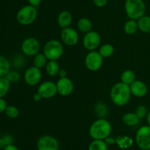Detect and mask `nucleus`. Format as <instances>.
I'll return each mask as SVG.
<instances>
[{
    "label": "nucleus",
    "mask_w": 150,
    "mask_h": 150,
    "mask_svg": "<svg viewBox=\"0 0 150 150\" xmlns=\"http://www.w3.org/2000/svg\"><path fill=\"white\" fill-rule=\"evenodd\" d=\"M42 99V98L41 97V95H40L39 93H38V92L34 95L33 100L35 101V102H39V101H40Z\"/></svg>",
    "instance_id": "ea45409f"
},
{
    "label": "nucleus",
    "mask_w": 150,
    "mask_h": 150,
    "mask_svg": "<svg viewBox=\"0 0 150 150\" xmlns=\"http://www.w3.org/2000/svg\"><path fill=\"white\" fill-rule=\"evenodd\" d=\"M112 127L105 118H98L92 123L89 129L91 138L96 140H105L111 133Z\"/></svg>",
    "instance_id": "f03ea898"
},
{
    "label": "nucleus",
    "mask_w": 150,
    "mask_h": 150,
    "mask_svg": "<svg viewBox=\"0 0 150 150\" xmlns=\"http://www.w3.org/2000/svg\"><path fill=\"white\" fill-rule=\"evenodd\" d=\"M2 137H3V139H4V141H5L7 145L13 144V142H14V140H13V136H11V135L5 134V135H4Z\"/></svg>",
    "instance_id": "c9c22d12"
},
{
    "label": "nucleus",
    "mask_w": 150,
    "mask_h": 150,
    "mask_svg": "<svg viewBox=\"0 0 150 150\" xmlns=\"http://www.w3.org/2000/svg\"><path fill=\"white\" fill-rule=\"evenodd\" d=\"M2 150H19V149L17 146H15V145L13 144H10L6 146Z\"/></svg>",
    "instance_id": "58836bf2"
},
{
    "label": "nucleus",
    "mask_w": 150,
    "mask_h": 150,
    "mask_svg": "<svg viewBox=\"0 0 150 150\" xmlns=\"http://www.w3.org/2000/svg\"><path fill=\"white\" fill-rule=\"evenodd\" d=\"M95 112L99 118H105L108 114V108L104 103L98 102L95 106Z\"/></svg>",
    "instance_id": "c85d7f7f"
},
{
    "label": "nucleus",
    "mask_w": 150,
    "mask_h": 150,
    "mask_svg": "<svg viewBox=\"0 0 150 150\" xmlns=\"http://www.w3.org/2000/svg\"><path fill=\"white\" fill-rule=\"evenodd\" d=\"M121 82L130 86L134 81H136V74L131 70H126L123 72L120 76Z\"/></svg>",
    "instance_id": "b1692460"
},
{
    "label": "nucleus",
    "mask_w": 150,
    "mask_h": 150,
    "mask_svg": "<svg viewBox=\"0 0 150 150\" xmlns=\"http://www.w3.org/2000/svg\"><path fill=\"white\" fill-rule=\"evenodd\" d=\"M60 37L62 42L68 46H74L79 42V35L77 31L70 26L62 29Z\"/></svg>",
    "instance_id": "f8f14e48"
},
{
    "label": "nucleus",
    "mask_w": 150,
    "mask_h": 150,
    "mask_svg": "<svg viewBox=\"0 0 150 150\" xmlns=\"http://www.w3.org/2000/svg\"><path fill=\"white\" fill-rule=\"evenodd\" d=\"M58 141L54 136L49 135L42 136L37 142L38 150H59Z\"/></svg>",
    "instance_id": "ddd939ff"
},
{
    "label": "nucleus",
    "mask_w": 150,
    "mask_h": 150,
    "mask_svg": "<svg viewBox=\"0 0 150 150\" xmlns=\"http://www.w3.org/2000/svg\"><path fill=\"white\" fill-rule=\"evenodd\" d=\"M11 63L4 56L0 55V78L6 77L10 71Z\"/></svg>",
    "instance_id": "aec40b11"
},
{
    "label": "nucleus",
    "mask_w": 150,
    "mask_h": 150,
    "mask_svg": "<svg viewBox=\"0 0 150 150\" xmlns=\"http://www.w3.org/2000/svg\"><path fill=\"white\" fill-rule=\"evenodd\" d=\"M116 144L121 149H129L133 146V139L130 136L120 135L116 138Z\"/></svg>",
    "instance_id": "f3484780"
},
{
    "label": "nucleus",
    "mask_w": 150,
    "mask_h": 150,
    "mask_svg": "<svg viewBox=\"0 0 150 150\" xmlns=\"http://www.w3.org/2000/svg\"><path fill=\"white\" fill-rule=\"evenodd\" d=\"M10 82L6 77L0 78V98H3L7 93L10 88Z\"/></svg>",
    "instance_id": "cd10ccee"
},
{
    "label": "nucleus",
    "mask_w": 150,
    "mask_h": 150,
    "mask_svg": "<svg viewBox=\"0 0 150 150\" xmlns=\"http://www.w3.org/2000/svg\"><path fill=\"white\" fill-rule=\"evenodd\" d=\"M42 0H28V2L30 5L34 6V7H38L40 4Z\"/></svg>",
    "instance_id": "4c0bfd02"
},
{
    "label": "nucleus",
    "mask_w": 150,
    "mask_h": 150,
    "mask_svg": "<svg viewBox=\"0 0 150 150\" xmlns=\"http://www.w3.org/2000/svg\"><path fill=\"white\" fill-rule=\"evenodd\" d=\"M21 51L27 57H35L40 50V43L35 38H28L23 40L21 43Z\"/></svg>",
    "instance_id": "6e6552de"
},
{
    "label": "nucleus",
    "mask_w": 150,
    "mask_h": 150,
    "mask_svg": "<svg viewBox=\"0 0 150 150\" xmlns=\"http://www.w3.org/2000/svg\"><path fill=\"white\" fill-rule=\"evenodd\" d=\"M139 30V26L136 20L130 19L124 25V31L127 35H133Z\"/></svg>",
    "instance_id": "5701e85b"
},
{
    "label": "nucleus",
    "mask_w": 150,
    "mask_h": 150,
    "mask_svg": "<svg viewBox=\"0 0 150 150\" xmlns=\"http://www.w3.org/2000/svg\"><path fill=\"white\" fill-rule=\"evenodd\" d=\"M7 106V102L3 98H0V114H2L5 111L6 108Z\"/></svg>",
    "instance_id": "f704fd0d"
},
{
    "label": "nucleus",
    "mask_w": 150,
    "mask_h": 150,
    "mask_svg": "<svg viewBox=\"0 0 150 150\" xmlns=\"http://www.w3.org/2000/svg\"><path fill=\"white\" fill-rule=\"evenodd\" d=\"M101 38L100 34L96 31H90L85 34L83 38V45L89 51H95L100 45Z\"/></svg>",
    "instance_id": "1a4fd4ad"
},
{
    "label": "nucleus",
    "mask_w": 150,
    "mask_h": 150,
    "mask_svg": "<svg viewBox=\"0 0 150 150\" xmlns=\"http://www.w3.org/2000/svg\"><path fill=\"white\" fill-rule=\"evenodd\" d=\"M73 17H72L71 13L67 10H63L59 14L58 18H57V23L58 25L62 28H67L70 26L71 24Z\"/></svg>",
    "instance_id": "dca6fc26"
},
{
    "label": "nucleus",
    "mask_w": 150,
    "mask_h": 150,
    "mask_svg": "<svg viewBox=\"0 0 150 150\" xmlns=\"http://www.w3.org/2000/svg\"><path fill=\"white\" fill-rule=\"evenodd\" d=\"M104 141H105V143L108 144V145L116 144V138L113 137V136H111V135H110L109 136H108V137H107Z\"/></svg>",
    "instance_id": "e433bc0d"
},
{
    "label": "nucleus",
    "mask_w": 150,
    "mask_h": 150,
    "mask_svg": "<svg viewBox=\"0 0 150 150\" xmlns=\"http://www.w3.org/2000/svg\"><path fill=\"white\" fill-rule=\"evenodd\" d=\"M131 95L137 98H143L147 94L148 88L146 83L140 80H136L130 85Z\"/></svg>",
    "instance_id": "2eb2a0df"
},
{
    "label": "nucleus",
    "mask_w": 150,
    "mask_h": 150,
    "mask_svg": "<svg viewBox=\"0 0 150 150\" xmlns=\"http://www.w3.org/2000/svg\"><path fill=\"white\" fill-rule=\"evenodd\" d=\"M98 52L100 53L103 59H107L111 57L114 52V48L111 44L105 43L101 45L99 48Z\"/></svg>",
    "instance_id": "a878e982"
},
{
    "label": "nucleus",
    "mask_w": 150,
    "mask_h": 150,
    "mask_svg": "<svg viewBox=\"0 0 150 150\" xmlns=\"http://www.w3.org/2000/svg\"><path fill=\"white\" fill-rule=\"evenodd\" d=\"M125 10L130 19L139 20L146 13V4L143 0H126Z\"/></svg>",
    "instance_id": "7ed1b4c3"
},
{
    "label": "nucleus",
    "mask_w": 150,
    "mask_h": 150,
    "mask_svg": "<svg viewBox=\"0 0 150 150\" xmlns=\"http://www.w3.org/2000/svg\"><path fill=\"white\" fill-rule=\"evenodd\" d=\"M146 122H147L148 125L150 126V111L148 112L147 115H146Z\"/></svg>",
    "instance_id": "37998d69"
},
{
    "label": "nucleus",
    "mask_w": 150,
    "mask_h": 150,
    "mask_svg": "<svg viewBox=\"0 0 150 150\" xmlns=\"http://www.w3.org/2000/svg\"><path fill=\"white\" fill-rule=\"evenodd\" d=\"M0 138H1V134H0Z\"/></svg>",
    "instance_id": "c03bdc74"
},
{
    "label": "nucleus",
    "mask_w": 150,
    "mask_h": 150,
    "mask_svg": "<svg viewBox=\"0 0 150 150\" xmlns=\"http://www.w3.org/2000/svg\"><path fill=\"white\" fill-rule=\"evenodd\" d=\"M131 95L130 86L121 81L115 83L110 91L111 101L117 106L127 105L130 101Z\"/></svg>",
    "instance_id": "f257e3e1"
},
{
    "label": "nucleus",
    "mask_w": 150,
    "mask_h": 150,
    "mask_svg": "<svg viewBox=\"0 0 150 150\" xmlns=\"http://www.w3.org/2000/svg\"><path fill=\"white\" fill-rule=\"evenodd\" d=\"M6 78L8 79L10 83H17L21 80V75L18 72L15 71V70L14 71L10 70L6 76Z\"/></svg>",
    "instance_id": "7c9ffc66"
},
{
    "label": "nucleus",
    "mask_w": 150,
    "mask_h": 150,
    "mask_svg": "<svg viewBox=\"0 0 150 150\" xmlns=\"http://www.w3.org/2000/svg\"><path fill=\"white\" fill-rule=\"evenodd\" d=\"M136 143L142 150H150V126L144 125L138 130Z\"/></svg>",
    "instance_id": "0eeeda50"
},
{
    "label": "nucleus",
    "mask_w": 150,
    "mask_h": 150,
    "mask_svg": "<svg viewBox=\"0 0 150 150\" xmlns=\"http://www.w3.org/2000/svg\"><path fill=\"white\" fill-rule=\"evenodd\" d=\"M45 68L46 73L51 77L57 76L60 70L59 64L56 60H48Z\"/></svg>",
    "instance_id": "6ab92c4d"
},
{
    "label": "nucleus",
    "mask_w": 150,
    "mask_h": 150,
    "mask_svg": "<svg viewBox=\"0 0 150 150\" xmlns=\"http://www.w3.org/2000/svg\"><path fill=\"white\" fill-rule=\"evenodd\" d=\"M6 146H7V143L4 141V139H3L2 136H1V138H0V149H3Z\"/></svg>",
    "instance_id": "a19ab883"
},
{
    "label": "nucleus",
    "mask_w": 150,
    "mask_h": 150,
    "mask_svg": "<svg viewBox=\"0 0 150 150\" xmlns=\"http://www.w3.org/2000/svg\"><path fill=\"white\" fill-rule=\"evenodd\" d=\"M42 53L45 54L48 60L57 61L63 55L64 46L58 40H50L44 45Z\"/></svg>",
    "instance_id": "39448f33"
},
{
    "label": "nucleus",
    "mask_w": 150,
    "mask_h": 150,
    "mask_svg": "<svg viewBox=\"0 0 150 150\" xmlns=\"http://www.w3.org/2000/svg\"><path fill=\"white\" fill-rule=\"evenodd\" d=\"M47 62H48V59L46 58L43 53H38L34 57L33 66L40 69V70L45 67Z\"/></svg>",
    "instance_id": "393cba45"
},
{
    "label": "nucleus",
    "mask_w": 150,
    "mask_h": 150,
    "mask_svg": "<svg viewBox=\"0 0 150 150\" xmlns=\"http://www.w3.org/2000/svg\"><path fill=\"white\" fill-rule=\"evenodd\" d=\"M38 17L37 7L28 4L22 7L16 14V20L22 26H29L32 24Z\"/></svg>",
    "instance_id": "20e7f679"
},
{
    "label": "nucleus",
    "mask_w": 150,
    "mask_h": 150,
    "mask_svg": "<svg viewBox=\"0 0 150 150\" xmlns=\"http://www.w3.org/2000/svg\"><path fill=\"white\" fill-rule=\"evenodd\" d=\"M139 29L146 34L150 33V16L144 15L137 20Z\"/></svg>",
    "instance_id": "412c9836"
},
{
    "label": "nucleus",
    "mask_w": 150,
    "mask_h": 150,
    "mask_svg": "<svg viewBox=\"0 0 150 150\" xmlns=\"http://www.w3.org/2000/svg\"><path fill=\"white\" fill-rule=\"evenodd\" d=\"M4 113L9 118L16 119L18 117L19 110L17 107L14 106V105H7Z\"/></svg>",
    "instance_id": "c756f323"
},
{
    "label": "nucleus",
    "mask_w": 150,
    "mask_h": 150,
    "mask_svg": "<svg viewBox=\"0 0 150 150\" xmlns=\"http://www.w3.org/2000/svg\"><path fill=\"white\" fill-rule=\"evenodd\" d=\"M59 76L60 78H64V77H67V71H66L64 69H60L59 72Z\"/></svg>",
    "instance_id": "79ce46f5"
},
{
    "label": "nucleus",
    "mask_w": 150,
    "mask_h": 150,
    "mask_svg": "<svg viewBox=\"0 0 150 150\" xmlns=\"http://www.w3.org/2000/svg\"><path fill=\"white\" fill-rule=\"evenodd\" d=\"M88 150H108V144L104 140L93 139L89 144Z\"/></svg>",
    "instance_id": "bb28decb"
},
{
    "label": "nucleus",
    "mask_w": 150,
    "mask_h": 150,
    "mask_svg": "<svg viewBox=\"0 0 150 150\" xmlns=\"http://www.w3.org/2000/svg\"><path fill=\"white\" fill-rule=\"evenodd\" d=\"M0 150H1V149H0Z\"/></svg>",
    "instance_id": "a18cd8bd"
},
{
    "label": "nucleus",
    "mask_w": 150,
    "mask_h": 150,
    "mask_svg": "<svg viewBox=\"0 0 150 150\" xmlns=\"http://www.w3.org/2000/svg\"><path fill=\"white\" fill-rule=\"evenodd\" d=\"M37 92L39 93L42 99H50L57 94V84L51 81H46L38 86Z\"/></svg>",
    "instance_id": "9b49d317"
},
{
    "label": "nucleus",
    "mask_w": 150,
    "mask_h": 150,
    "mask_svg": "<svg viewBox=\"0 0 150 150\" xmlns=\"http://www.w3.org/2000/svg\"><path fill=\"white\" fill-rule=\"evenodd\" d=\"M103 62V58L98 51H89L85 57V66L89 70L95 72L101 68Z\"/></svg>",
    "instance_id": "423d86ee"
},
{
    "label": "nucleus",
    "mask_w": 150,
    "mask_h": 150,
    "mask_svg": "<svg viewBox=\"0 0 150 150\" xmlns=\"http://www.w3.org/2000/svg\"><path fill=\"white\" fill-rule=\"evenodd\" d=\"M135 113H136V115H137L139 118L144 119L146 117V115H147L148 114L147 108H146L145 105H140L136 108Z\"/></svg>",
    "instance_id": "2f4dec72"
},
{
    "label": "nucleus",
    "mask_w": 150,
    "mask_h": 150,
    "mask_svg": "<svg viewBox=\"0 0 150 150\" xmlns=\"http://www.w3.org/2000/svg\"><path fill=\"white\" fill-rule=\"evenodd\" d=\"M41 79H42V73L40 69L35 66H32L26 69L23 75L25 83L30 86L38 85L40 82Z\"/></svg>",
    "instance_id": "9d476101"
},
{
    "label": "nucleus",
    "mask_w": 150,
    "mask_h": 150,
    "mask_svg": "<svg viewBox=\"0 0 150 150\" xmlns=\"http://www.w3.org/2000/svg\"><path fill=\"white\" fill-rule=\"evenodd\" d=\"M77 26L81 32L86 34L92 31L93 25H92V22L90 19L87 18H81L78 21Z\"/></svg>",
    "instance_id": "4be33fe9"
},
{
    "label": "nucleus",
    "mask_w": 150,
    "mask_h": 150,
    "mask_svg": "<svg viewBox=\"0 0 150 150\" xmlns=\"http://www.w3.org/2000/svg\"><path fill=\"white\" fill-rule=\"evenodd\" d=\"M25 62V59L23 57L19 55L16 57V58L13 59V65L16 67H21L23 65Z\"/></svg>",
    "instance_id": "473e14b6"
},
{
    "label": "nucleus",
    "mask_w": 150,
    "mask_h": 150,
    "mask_svg": "<svg viewBox=\"0 0 150 150\" xmlns=\"http://www.w3.org/2000/svg\"><path fill=\"white\" fill-rule=\"evenodd\" d=\"M141 119L136 115V113L128 112L126 113L122 117V122L125 125L133 127V126L137 125L140 122Z\"/></svg>",
    "instance_id": "a211bd4d"
},
{
    "label": "nucleus",
    "mask_w": 150,
    "mask_h": 150,
    "mask_svg": "<svg viewBox=\"0 0 150 150\" xmlns=\"http://www.w3.org/2000/svg\"><path fill=\"white\" fill-rule=\"evenodd\" d=\"M57 88V93L64 97L70 95L74 89V85L71 79L67 77L59 78L56 83Z\"/></svg>",
    "instance_id": "4468645a"
},
{
    "label": "nucleus",
    "mask_w": 150,
    "mask_h": 150,
    "mask_svg": "<svg viewBox=\"0 0 150 150\" xmlns=\"http://www.w3.org/2000/svg\"><path fill=\"white\" fill-rule=\"evenodd\" d=\"M108 0H92L94 4L98 7H103L108 3Z\"/></svg>",
    "instance_id": "72a5a7b5"
}]
</instances>
